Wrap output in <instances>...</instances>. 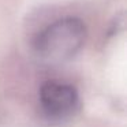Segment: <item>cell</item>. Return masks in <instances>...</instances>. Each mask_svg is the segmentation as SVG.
Masks as SVG:
<instances>
[{"label": "cell", "mask_w": 127, "mask_h": 127, "mask_svg": "<svg viewBox=\"0 0 127 127\" xmlns=\"http://www.w3.org/2000/svg\"><path fill=\"white\" fill-rule=\"evenodd\" d=\"M40 107L47 118L52 120H62L79 107V94L72 85L60 81H48L40 89Z\"/></svg>", "instance_id": "obj_2"}, {"label": "cell", "mask_w": 127, "mask_h": 127, "mask_svg": "<svg viewBox=\"0 0 127 127\" xmlns=\"http://www.w3.org/2000/svg\"><path fill=\"white\" fill-rule=\"evenodd\" d=\"M86 40V26L79 18L67 17L42 29L34 38L37 56L47 63H62L75 56Z\"/></svg>", "instance_id": "obj_1"}]
</instances>
